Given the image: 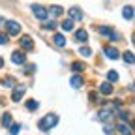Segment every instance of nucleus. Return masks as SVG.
<instances>
[{"label": "nucleus", "instance_id": "1", "mask_svg": "<svg viewBox=\"0 0 135 135\" xmlns=\"http://www.w3.org/2000/svg\"><path fill=\"white\" fill-rule=\"evenodd\" d=\"M58 124V114H55V113H49V114H45L41 120L38 122V128L41 129V131H49L51 128H55Z\"/></svg>", "mask_w": 135, "mask_h": 135}, {"label": "nucleus", "instance_id": "2", "mask_svg": "<svg viewBox=\"0 0 135 135\" xmlns=\"http://www.w3.org/2000/svg\"><path fill=\"white\" fill-rule=\"evenodd\" d=\"M4 28H6V36H19L21 34V25L17 23V21H4Z\"/></svg>", "mask_w": 135, "mask_h": 135}, {"label": "nucleus", "instance_id": "3", "mask_svg": "<svg viewBox=\"0 0 135 135\" xmlns=\"http://www.w3.org/2000/svg\"><path fill=\"white\" fill-rule=\"evenodd\" d=\"M32 11H34V15L38 17L40 21H47V8L45 6H41V4H32Z\"/></svg>", "mask_w": 135, "mask_h": 135}, {"label": "nucleus", "instance_id": "4", "mask_svg": "<svg viewBox=\"0 0 135 135\" xmlns=\"http://www.w3.org/2000/svg\"><path fill=\"white\" fill-rule=\"evenodd\" d=\"M113 116H114V111H113V109H101L96 118H98L99 122H111Z\"/></svg>", "mask_w": 135, "mask_h": 135}, {"label": "nucleus", "instance_id": "5", "mask_svg": "<svg viewBox=\"0 0 135 135\" xmlns=\"http://www.w3.org/2000/svg\"><path fill=\"white\" fill-rule=\"evenodd\" d=\"M19 45H21V49H23V51H26V53L34 51V41H32V38H30V36H21Z\"/></svg>", "mask_w": 135, "mask_h": 135}, {"label": "nucleus", "instance_id": "6", "mask_svg": "<svg viewBox=\"0 0 135 135\" xmlns=\"http://www.w3.org/2000/svg\"><path fill=\"white\" fill-rule=\"evenodd\" d=\"M25 92H26V86H25V84H19V83H17L15 84V86H13V94H11V99L13 101H19L23 96H25Z\"/></svg>", "mask_w": 135, "mask_h": 135}, {"label": "nucleus", "instance_id": "7", "mask_svg": "<svg viewBox=\"0 0 135 135\" xmlns=\"http://www.w3.org/2000/svg\"><path fill=\"white\" fill-rule=\"evenodd\" d=\"M68 15H70V21L73 23V21H83V11L77 8V6H71L70 9H68Z\"/></svg>", "mask_w": 135, "mask_h": 135}, {"label": "nucleus", "instance_id": "8", "mask_svg": "<svg viewBox=\"0 0 135 135\" xmlns=\"http://www.w3.org/2000/svg\"><path fill=\"white\" fill-rule=\"evenodd\" d=\"M11 62L17 64V66H21V64L26 62V55L21 53V51H13V53H11Z\"/></svg>", "mask_w": 135, "mask_h": 135}, {"label": "nucleus", "instance_id": "9", "mask_svg": "<svg viewBox=\"0 0 135 135\" xmlns=\"http://www.w3.org/2000/svg\"><path fill=\"white\" fill-rule=\"evenodd\" d=\"M116 129L120 131V135H133V129L129 124H124V122H118L116 124Z\"/></svg>", "mask_w": 135, "mask_h": 135}, {"label": "nucleus", "instance_id": "10", "mask_svg": "<svg viewBox=\"0 0 135 135\" xmlns=\"http://www.w3.org/2000/svg\"><path fill=\"white\" fill-rule=\"evenodd\" d=\"M103 55L107 58H111V60H116L118 56H120V55H118V49H114V47H105L103 49Z\"/></svg>", "mask_w": 135, "mask_h": 135}, {"label": "nucleus", "instance_id": "11", "mask_svg": "<svg viewBox=\"0 0 135 135\" xmlns=\"http://www.w3.org/2000/svg\"><path fill=\"white\" fill-rule=\"evenodd\" d=\"M99 94L111 96V94H113V84H111V83H101V84H99Z\"/></svg>", "mask_w": 135, "mask_h": 135}, {"label": "nucleus", "instance_id": "12", "mask_svg": "<svg viewBox=\"0 0 135 135\" xmlns=\"http://www.w3.org/2000/svg\"><path fill=\"white\" fill-rule=\"evenodd\" d=\"M62 13H64V8H62V6H58V4L51 6V8L47 9V15H53V17H58V15H62Z\"/></svg>", "mask_w": 135, "mask_h": 135}, {"label": "nucleus", "instance_id": "13", "mask_svg": "<svg viewBox=\"0 0 135 135\" xmlns=\"http://www.w3.org/2000/svg\"><path fill=\"white\" fill-rule=\"evenodd\" d=\"M70 84H71V88H81L83 84H84V81H83V77H81V75H77V73H75V75L71 77Z\"/></svg>", "mask_w": 135, "mask_h": 135}, {"label": "nucleus", "instance_id": "14", "mask_svg": "<svg viewBox=\"0 0 135 135\" xmlns=\"http://www.w3.org/2000/svg\"><path fill=\"white\" fill-rule=\"evenodd\" d=\"M53 40H55V45L58 47V49H62V47H66V36H62V34H55L53 36Z\"/></svg>", "mask_w": 135, "mask_h": 135}, {"label": "nucleus", "instance_id": "15", "mask_svg": "<svg viewBox=\"0 0 135 135\" xmlns=\"http://www.w3.org/2000/svg\"><path fill=\"white\" fill-rule=\"evenodd\" d=\"M122 15H124V19H126V21H131V19H133V6H131V4L124 6V9H122Z\"/></svg>", "mask_w": 135, "mask_h": 135}, {"label": "nucleus", "instance_id": "16", "mask_svg": "<svg viewBox=\"0 0 135 135\" xmlns=\"http://www.w3.org/2000/svg\"><path fill=\"white\" fill-rule=\"evenodd\" d=\"M75 40H77V41H81V43H84V41L88 40V34H86V30L79 28V30L75 32Z\"/></svg>", "mask_w": 135, "mask_h": 135}, {"label": "nucleus", "instance_id": "17", "mask_svg": "<svg viewBox=\"0 0 135 135\" xmlns=\"http://www.w3.org/2000/svg\"><path fill=\"white\" fill-rule=\"evenodd\" d=\"M116 116H118V120L124 122V124H128V120H129V113H128V111H124V109L116 111Z\"/></svg>", "mask_w": 135, "mask_h": 135}, {"label": "nucleus", "instance_id": "18", "mask_svg": "<svg viewBox=\"0 0 135 135\" xmlns=\"http://www.w3.org/2000/svg\"><path fill=\"white\" fill-rule=\"evenodd\" d=\"M15 84H17V83H15L13 77H4V79H2V86H6V88H13Z\"/></svg>", "mask_w": 135, "mask_h": 135}, {"label": "nucleus", "instance_id": "19", "mask_svg": "<svg viewBox=\"0 0 135 135\" xmlns=\"http://www.w3.org/2000/svg\"><path fill=\"white\" fill-rule=\"evenodd\" d=\"M25 107H26L28 111H36V109L40 107V101H36V99H28L26 103H25Z\"/></svg>", "mask_w": 135, "mask_h": 135}, {"label": "nucleus", "instance_id": "20", "mask_svg": "<svg viewBox=\"0 0 135 135\" xmlns=\"http://www.w3.org/2000/svg\"><path fill=\"white\" fill-rule=\"evenodd\" d=\"M98 32L101 34V36H105V38H109L111 34H113V28H111V26H98Z\"/></svg>", "mask_w": 135, "mask_h": 135}, {"label": "nucleus", "instance_id": "21", "mask_svg": "<svg viewBox=\"0 0 135 135\" xmlns=\"http://www.w3.org/2000/svg\"><path fill=\"white\" fill-rule=\"evenodd\" d=\"M124 62H126L128 66H133L135 56H133V53H131V51H126V53H124Z\"/></svg>", "mask_w": 135, "mask_h": 135}, {"label": "nucleus", "instance_id": "22", "mask_svg": "<svg viewBox=\"0 0 135 135\" xmlns=\"http://www.w3.org/2000/svg\"><path fill=\"white\" fill-rule=\"evenodd\" d=\"M2 126L4 128H9L11 126V113H4L2 114Z\"/></svg>", "mask_w": 135, "mask_h": 135}, {"label": "nucleus", "instance_id": "23", "mask_svg": "<svg viewBox=\"0 0 135 135\" xmlns=\"http://www.w3.org/2000/svg\"><path fill=\"white\" fill-rule=\"evenodd\" d=\"M71 70H73V71L79 75V73L84 70V64H83V62H73V64H71Z\"/></svg>", "mask_w": 135, "mask_h": 135}, {"label": "nucleus", "instance_id": "24", "mask_svg": "<svg viewBox=\"0 0 135 135\" xmlns=\"http://www.w3.org/2000/svg\"><path fill=\"white\" fill-rule=\"evenodd\" d=\"M107 79H109L107 83H111V84H113L114 81H118V73H116L114 70H111V71H107Z\"/></svg>", "mask_w": 135, "mask_h": 135}, {"label": "nucleus", "instance_id": "25", "mask_svg": "<svg viewBox=\"0 0 135 135\" xmlns=\"http://www.w3.org/2000/svg\"><path fill=\"white\" fill-rule=\"evenodd\" d=\"M62 30H66V32H70V30H73V23L70 21V19H68V21H62Z\"/></svg>", "mask_w": 135, "mask_h": 135}, {"label": "nucleus", "instance_id": "26", "mask_svg": "<svg viewBox=\"0 0 135 135\" xmlns=\"http://www.w3.org/2000/svg\"><path fill=\"white\" fill-rule=\"evenodd\" d=\"M19 131H21V124H11V126H9V133H11V135H17Z\"/></svg>", "mask_w": 135, "mask_h": 135}, {"label": "nucleus", "instance_id": "27", "mask_svg": "<svg viewBox=\"0 0 135 135\" xmlns=\"http://www.w3.org/2000/svg\"><path fill=\"white\" fill-rule=\"evenodd\" d=\"M34 71H36V64H26L25 73H26V75H30V73H34Z\"/></svg>", "mask_w": 135, "mask_h": 135}, {"label": "nucleus", "instance_id": "28", "mask_svg": "<svg viewBox=\"0 0 135 135\" xmlns=\"http://www.w3.org/2000/svg\"><path fill=\"white\" fill-rule=\"evenodd\" d=\"M79 53H81L83 56H90V55H92V51H90L88 47H81V49H79Z\"/></svg>", "mask_w": 135, "mask_h": 135}, {"label": "nucleus", "instance_id": "29", "mask_svg": "<svg viewBox=\"0 0 135 135\" xmlns=\"http://www.w3.org/2000/svg\"><path fill=\"white\" fill-rule=\"evenodd\" d=\"M103 133H105V135H114V129H113L111 126H103Z\"/></svg>", "mask_w": 135, "mask_h": 135}, {"label": "nucleus", "instance_id": "30", "mask_svg": "<svg viewBox=\"0 0 135 135\" xmlns=\"http://www.w3.org/2000/svg\"><path fill=\"white\" fill-rule=\"evenodd\" d=\"M8 40H9V38L6 36V34L0 32V45H6V43H8Z\"/></svg>", "mask_w": 135, "mask_h": 135}, {"label": "nucleus", "instance_id": "31", "mask_svg": "<svg viewBox=\"0 0 135 135\" xmlns=\"http://www.w3.org/2000/svg\"><path fill=\"white\" fill-rule=\"evenodd\" d=\"M109 40H113V41H118V40H120V34H118V32H114V30H113V34H111V36H109Z\"/></svg>", "mask_w": 135, "mask_h": 135}, {"label": "nucleus", "instance_id": "32", "mask_svg": "<svg viewBox=\"0 0 135 135\" xmlns=\"http://www.w3.org/2000/svg\"><path fill=\"white\" fill-rule=\"evenodd\" d=\"M45 28H47V30H55V28H56V23H55V21H51V23H45Z\"/></svg>", "mask_w": 135, "mask_h": 135}, {"label": "nucleus", "instance_id": "33", "mask_svg": "<svg viewBox=\"0 0 135 135\" xmlns=\"http://www.w3.org/2000/svg\"><path fill=\"white\" fill-rule=\"evenodd\" d=\"M88 96H90V101H96V99H98V94H96V92H90Z\"/></svg>", "mask_w": 135, "mask_h": 135}, {"label": "nucleus", "instance_id": "34", "mask_svg": "<svg viewBox=\"0 0 135 135\" xmlns=\"http://www.w3.org/2000/svg\"><path fill=\"white\" fill-rule=\"evenodd\" d=\"M2 66H4V58H2V56H0V68H2Z\"/></svg>", "mask_w": 135, "mask_h": 135}, {"label": "nucleus", "instance_id": "35", "mask_svg": "<svg viewBox=\"0 0 135 135\" xmlns=\"http://www.w3.org/2000/svg\"><path fill=\"white\" fill-rule=\"evenodd\" d=\"M0 21H4V19H2V17H0Z\"/></svg>", "mask_w": 135, "mask_h": 135}]
</instances>
